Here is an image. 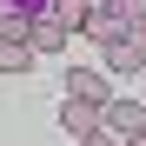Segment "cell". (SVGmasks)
<instances>
[{"mask_svg":"<svg viewBox=\"0 0 146 146\" xmlns=\"http://www.w3.org/2000/svg\"><path fill=\"white\" fill-rule=\"evenodd\" d=\"M100 126H106L113 139H133V133H146V106H139V100H106V106H100Z\"/></svg>","mask_w":146,"mask_h":146,"instance_id":"obj_1","label":"cell"},{"mask_svg":"<svg viewBox=\"0 0 146 146\" xmlns=\"http://www.w3.org/2000/svg\"><path fill=\"white\" fill-rule=\"evenodd\" d=\"M66 100H86V106H106V73L100 66H66Z\"/></svg>","mask_w":146,"mask_h":146,"instance_id":"obj_2","label":"cell"},{"mask_svg":"<svg viewBox=\"0 0 146 146\" xmlns=\"http://www.w3.org/2000/svg\"><path fill=\"white\" fill-rule=\"evenodd\" d=\"M80 33H86V40H100V46H119V40H133V27H126V20H119L113 7H93Z\"/></svg>","mask_w":146,"mask_h":146,"instance_id":"obj_3","label":"cell"},{"mask_svg":"<svg viewBox=\"0 0 146 146\" xmlns=\"http://www.w3.org/2000/svg\"><path fill=\"white\" fill-rule=\"evenodd\" d=\"M66 40H73V33L60 27V20H53V13H40V20H33V27H27V46H33V53H60V46H66Z\"/></svg>","mask_w":146,"mask_h":146,"instance_id":"obj_4","label":"cell"},{"mask_svg":"<svg viewBox=\"0 0 146 146\" xmlns=\"http://www.w3.org/2000/svg\"><path fill=\"white\" fill-rule=\"evenodd\" d=\"M100 73H146V53L133 40H119V46H100Z\"/></svg>","mask_w":146,"mask_h":146,"instance_id":"obj_5","label":"cell"},{"mask_svg":"<svg viewBox=\"0 0 146 146\" xmlns=\"http://www.w3.org/2000/svg\"><path fill=\"white\" fill-rule=\"evenodd\" d=\"M60 126H66V133H80V139H86L93 126H100V106H86V100H60Z\"/></svg>","mask_w":146,"mask_h":146,"instance_id":"obj_6","label":"cell"},{"mask_svg":"<svg viewBox=\"0 0 146 146\" xmlns=\"http://www.w3.org/2000/svg\"><path fill=\"white\" fill-rule=\"evenodd\" d=\"M33 60H40V53H33L27 40H0V73H27Z\"/></svg>","mask_w":146,"mask_h":146,"instance_id":"obj_7","label":"cell"},{"mask_svg":"<svg viewBox=\"0 0 146 146\" xmlns=\"http://www.w3.org/2000/svg\"><path fill=\"white\" fill-rule=\"evenodd\" d=\"M86 13H93V0H53V20H60L66 33H80V27H86Z\"/></svg>","mask_w":146,"mask_h":146,"instance_id":"obj_8","label":"cell"},{"mask_svg":"<svg viewBox=\"0 0 146 146\" xmlns=\"http://www.w3.org/2000/svg\"><path fill=\"white\" fill-rule=\"evenodd\" d=\"M53 13V0H0V20H40Z\"/></svg>","mask_w":146,"mask_h":146,"instance_id":"obj_9","label":"cell"},{"mask_svg":"<svg viewBox=\"0 0 146 146\" xmlns=\"http://www.w3.org/2000/svg\"><path fill=\"white\" fill-rule=\"evenodd\" d=\"M113 13H119V20L133 27V20H146V0H113Z\"/></svg>","mask_w":146,"mask_h":146,"instance_id":"obj_10","label":"cell"},{"mask_svg":"<svg viewBox=\"0 0 146 146\" xmlns=\"http://www.w3.org/2000/svg\"><path fill=\"white\" fill-rule=\"evenodd\" d=\"M80 146H119V139H113V133H106V126H93V133H86V139H80Z\"/></svg>","mask_w":146,"mask_h":146,"instance_id":"obj_11","label":"cell"},{"mask_svg":"<svg viewBox=\"0 0 146 146\" xmlns=\"http://www.w3.org/2000/svg\"><path fill=\"white\" fill-rule=\"evenodd\" d=\"M133 46H139V53H146V20H133Z\"/></svg>","mask_w":146,"mask_h":146,"instance_id":"obj_12","label":"cell"},{"mask_svg":"<svg viewBox=\"0 0 146 146\" xmlns=\"http://www.w3.org/2000/svg\"><path fill=\"white\" fill-rule=\"evenodd\" d=\"M119 146H146V133H133V139H119Z\"/></svg>","mask_w":146,"mask_h":146,"instance_id":"obj_13","label":"cell"},{"mask_svg":"<svg viewBox=\"0 0 146 146\" xmlns=\"http://www.w3.org/2000/svg\"><path fill=\"white\" fill-rule=\"evenodd\" d=\"M93 7H113V0H93Z\"/></svg>","mask_w":146,"mask_h":146,"instance_id":"obj_14","label":"cell"}]
</instances>
